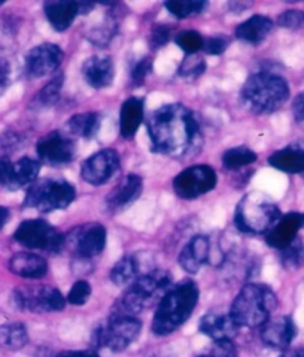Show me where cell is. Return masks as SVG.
<instances>
[{
  "label": "cell",
  "mask_w": 304,
  "mask_h": 357,
  "mask_svg": "<svg viewBox=\"0 0 304 357\" xmlns=\"http://www.w3.org/2000/svg\"><path fill=\"white\" fill-rule=\"evenodd\" d=\"M63 51L54 44H42L31 48L26 56V70L31 78H42L54 73L63 61Z\"/></svg>",
  "instance_id": "cell-14"
},
{
  "label": "cell",
  "mask_w": 304,
  "mask_h": 357,
  "mask_svg": "<svg viewBox=\"0 0 304 357\" xmlns=\"http://www.w3.org/2000/svg\"><path fill=\"white\" fill-rule=\"evenodd\" d=\"M9 269L18 277L39 280L47 275L48 264L44 257L35 253H17L9 260Z\"/></svg>",
  "instance_id": "cell-23"
},
{
  "label": "cell",
  "mask_w": 304,
  "mask_h": 357,
  "mask_svg": "<svg viewBox=\"0 0 304 357\" xmlns=\"http://www.w3.org/2000/svg\"><path fill=\"white\" fill-rule=\"evenodd\" d=\"M261 341L267 347L285 351L289 349L291 342L294 341L297 335V326L288 316H280L275 319H269L263 326H261Z\"/></svg>",
  "instance_id": "cell-15"
},
{
  "label": "cell",
  "mask_w": 304,
  "mask_h": 357,
  "mask_svg": "<svg viewBox=\"0 0 304 357\" xmlns=\"http://www.w3.org/2000/svg\"><path fill=\"white\" fill-rule=\"evenodd\" d=\"M216 180V172L211 166L197 165L186 167L175 176L173 190L181 199L191 201V199H197L214 190Z\"/></svg>",
  "instance_id": "cell-11"
},
{
  "label": "cell",
  "mask_w": 304,
  "mask_h": 357,
  "mask_svg": "<svg viewBox=\"0 0 304 357\" xmlns=\"http://www.w3.org/2000/svg\"><path fill=\"white\" fill-rule=\"evenodd\" d=\"M104 247H106V229L99 223L81 227L73 239V250L82 259L99 256Z\"/></svg>",
  "instance_id": "cell-16"
},
{
  "label": "cell",
  "mask_w": 304,
  "mask_h": 357,
  "mask_svg": "<svg viewBox=\"0 0 304 357\" xmlns=\"http://www.w3.org/2000/svg\"><path fill=\"white\" fill-rule=\"evenodd\" d=\"M257 160V154L248 146H236L230 149L223 155V165L230 171L240 169L248 165H253Z\"/></svg>",
  "instance_id": "cell-31"
},
{
  "label": "cell",
  "mask_w": 304,
  "mask_h": 357,
  "mask_svg": "<svg viewBox=\"0 0 304 357\" xmlns=\"http://www.w3.org/2000/svg\"><path fill=\"white\" fill-rule=\"evenodd\" d=\"M303 226V215L298 213H289L282 215L275 227L266 235V241L270 247L278 248L279 251L288 247L297 239L298 230Z\"/></svg>",
  "instance_id": "cell-18"
},
{
  "label": "cell",
  "mask_w": 304,
  "mask_h": 357,
  "mask_svg": "<svg viewBox=\"0 0 304 357\" xmlns=\"http://www.w3.org/2000/svg\"><path fill=\"white\" fill-rule=\"evenodd\" d=\"M211 255V243L205 235L194 236L179 255V265L185 272L197 274L200 268L209 260Z\"/></svg>",
  "instance_id": "cell-20"
},
{
  "label": "cell",
  "mask_w": 304,
  "mask_h": 357,
  "mask_svg": "<svg viewBox=\"0 0 304 357\" xmlns=\"http://www.w3.org/2000/svg\"><path fill=\"white\" fill-rule=\"evenodd\" d=\"M198 329L215 342H232L236 338L239 326L230 314L223 316V314L207 312L202 317Z\"/></svg>",
  "instance_id": "cell-17"
},
{
  "label": "cell",
  "mask_w": 304,
  "mask_h": 357,
  "mask_svg": "<svg viewBox=\"0 0 304 357\" xmlns=\"http://www.w3.org/2000/svg\"><path fill=\"white\" fill-rule=\"evenodd\" d=\"M271 29H273V21L269 17L253 15L237 26L236 36L246 44L258 45L271 33Z\"/></svg>",
  "instance_id": "cell-25"
},
{
  "label": "cell",
  "mask_w": 304,
  "mask_h": 357,
  "mask_svg": "<svg viewBox=\"0 0 304 357\" xmlns=\"http://www.w3.org/2000/svg\"><path fill=\"white\" fill-rule=\"evenodd\" d=\"M197 357H215V356L211 353V354H200V356H197Z\"/></svg>",
  "instance_id": "cell-50"
},
{
  "label": "cell",
  "mask_w": 304,
  "mask_h": 357,
  "mask_svg": "<svg viewBox=\"0 0 304 357\" xmlns=\"http://www.w3.org/2000/svg\"><path fill=\"white\" fill-rule=\"evenodd\" d=\"M169 36H170V30L167 27L160 26L154 29L151 33V48H160L166 45L167 40H169Z\"/></svg>",
  "instance_id": "cell-41"
},
{
  "label": "cell",
  "mask_w": 304,
  "mask_h": 357,
  "mask_svg": "<svg viewBox=\"0 0 304 357\" xmlns=\"http://www.w3.org/2000/svg\"><path fill=\"white\" fill-rule=\"evenodd\" d=\"M276 305L278 299L273 290L266 284L249 282L233 301L230 316L239 328H261L270 319Z\"/></svg>",
  "instance_id": "cell-4"
},
{
  "label": "cell",
  "mask_w": 304,
  "mask_h": 357,
  "mask_svg": "<svg viewBox=\"0 0 304 357\" xmlns=\"http://www.w3.org/2000/svg\"><path fill=\"white\" fill-rule=\"evenodd\" d=\"M10 172H13V162L8 157H0V185H6Z\"/></svg>",
  "instance_id": "cell-43"
},
{
  "label": "cell",
  "mask_w": 304,
  "mask_h": 357,
  "mask_svg": "<svg viewBox=\"0 0 304 357\" xmlns=\"http://www.w3.org/2000/svg\"><path fill=\"white\" fill-rule=\"evenodd\" d=\"M36 151L40 162L49 166H60L70 163L75 157L77 146L72 139L60 132H51L44 138H40Z\"/></svg>",
  "instance_id": "cell-13"
},
{
  "label": "cell",
  "mask_w": 304,
  "mask_h": 357,
  "mask_svg": "<svg viewBox=\"0 0 304 357\" xmlns=\"http://www.w3.org/2000/svg\"><path fill=\"white\" fill-rule=\"evenodd\" d=\"M14 239L27 248L48 251V253H58L66 243L65 236L56 227L40 218H31L21 223L15 230Z\"/></svg>",
  "instance_id": "cell-9"
},
{
  "label": "cell",
  "mask_w": 304,
  "mask_h": 357,
  "mask_svg": "<svg viewBox=\"0 0 304 357\" xmlns=\"http://www.w3.org/2000/svg\"><path fill=\"white\" fill-rule=\"evenodd\" d=\"M206 5L205 0H170L166 2V9L176 18H190L202 14Z\"/></svg>",
  "instance_id": "cell-32"
},
{
  "label": "cell",
  "mask_w": 304,
  "mask_h": 357,
  "mask_svg": "<svg viewBox=\"0 0 304 357\" xmlns=\"http://www.w3.org/2000/svg\"><path fill=\"white\" fill-rule=\"evenodd\" d=\"M289 98L288 82L275 73L259 72L249 77L242 89L243 105L254 114L278 111Z\"/></svg>",
  "instance_id": "cell-5"
},
{
  "label": "cell",
  "mask_w": 304,
  "mask_h": 357,
  "mask_svg": "<svg viewBox=\"0 0 304 357\" xmlns=\"http://www.w3.org/2000/svg\"><path fill=\"white\" fill-rule=\"evenodd\" d=\"M176 44L181 50H184L186 54H195L197 51L203 48L205 39L198 33L197 30H182L176 35Z\"/></svg>",
  "instance_id": "cell-34"
},
{
  "label": "cell",
  "mask_w": 304,
  "mask_h": 357,
  "mask_svg": "<svg viewBox=\"0 0 304 357\" xmlns=\"http://www.w3.org/2000/svg\"><path fill=\"white\" fill-rule=\"evenodd\" d=\"M61 86H63V77H58V78H54L52 81H49L47 86L38 93L36 100L42 105V107H49V105H54L60 98Z\"/></svg>",
  "instance_id": "cell-36"
},
{
  "label": "cell",
  "mask_w": 304,
  "mask_h": 357,
  "mask_svg": "<svg viewBox=\"0 0 304 357\" xmlns=\"http://www.w3.org/2000/svg\"><path fill=\"white\" fill-rule=\"evenodd\" d=\"M152 66H154L152 60L148 57H145L141 61L136 63V66L133 68V72H131V79L136 86H141V84L145 81V78L150 75L152 72Z\"/></svg>",
  "instance_id": "cell-39"
},
{
  "label": "cell",
  "mask_w": 304,
  "mask_h": 357,
  "mask_svg": "<svg viewBox=\"0 0 304 357\" xmlns=\"http://www.w3.org/2000/svg\"><path fill=\"white\" fill-rule=\"evenodd\" d=\"M228 48V39L224 36H212L205 39L203 50L207 52V54L212 56H219Z\"/></svg>",
  "instance_id": "cell-40"
},
{
  "label": "cell",
  "mask_w": 304,
  "mask_h": 357,
  "mask_svg": "<svg viewBox=\"0 0 304 357\" xmlns=\"http://www.w3.org/2000/svg\"><path fill=\"white\" fill-rule=\"evenodd\" d=\"M15 305L29 312L45 314L63 311L66 307V299L61 291L51 286H23L14 290Z\"/></svg>",
  "instance_id": "cell-10"
},
{
  "label": "cell",
  "mask_w": 304,
  "mask_h": 357,
  "mask_svg": "<svg viewBox=\"0 0 304 357\" xmlns=\"http://www.w3.org/2000/svg\"><path fill=\"white\" fill-rule=\"evenodd\" d=\"M56 357H100V356L96 351L82 350V351H63V353H58Z\"/></svg>",
  "instance_id": "cell-46"
},
{
  "label": "cell",
  "mask_w": 304,
  "mask_h": 357,
  "mask_svg": "<svg viewBox=\"0 0 304 357\" xmlns=\"http://www.w3.org/2000/svg\"><path fill=\"white\" fill-rule=\"evenodd\" d=\"M82 75L93 89H106L111 86L115 77L113 63L109 57L93 56L83 63Z\"/></svg>",
  "instance_id": "cell-21"
},
{
  "label": "cell",
  "mask_w": 304,
  "mask_h": 357,
  "mask_svg": "<svg viewBox=\"0 0 304 357\" xmlns=\"http://www.w3.org/2000/svg\"><path fill=\"white\" fill-rule=\"evenodd\" d=\"M278 24L280 27L291 29V30L304 27V10H297V9L285 10V13H282L278 17Z\"/></svg>",
  "instance_id": "cell-38"
},
{
  "label": "cell",
  "mask_w": 304,
  "mask_h": 357,
  "mask_svg": "<svg viewBox=\"0 0 304 357\" xmlns=\"http://www.w3.org/2000/svg\"><path fill=\"white\" fill-rule=\"evenodd\" d=\"M75 187L65 180L35 181L29 187L24 197V206L35 208L40 213H51L67 208L75 201Z\"/></svg>",
  "instance_id": "cell-7"
},
{
  "label": "cell",
  "mask_w": 304,
  "mask_h": 357,
  "mask_svg": "<svg viewBox=\"0 0 304 357\" xmlns=\"http://www.w3.org/2000/svg\"><path fill=\"white\" fill-rule=\"evenodd\" d=\"M9 82V65L8 61L0 59V91H3Z\"/></svg>",
  "instance_id": "cell-44"
},
{
  "label": "cell",
  "mask_w": 304,
  "mask_h": 357,
  "mask_svg": "<svg viewBox=\"0 0 304 357\" xmlns=\"http://www.w3.org/2000/svg\"><path fill=\"white\" fill-rule=\"evenodd\" d=\"M139 268V261L134 256H125L111 269V280L115 286L133 284L141 275H143Z\"/></svg>",
  "instance_id": "cell-29"
},
{
  "label": "cell",
  "mask_w": 304,
  "mask_h": 357,
  "mask_svg": "<svg viewBox=\"0 0 304 357\" xmlns=\"http://www.w3.org/2000/svg\"><path fill=\"white\" fill-rule=\"evenodd\" d=\"M120 171V155L118 153L106 149L100 150L96 154L83 162L81 167L82 180L91 185H102L106 184L112 176Z\"/></svg>",
  "instance_id": "cell-12"
},
{
  "label": "cell",
  "mask_w": 304,
  "mask_h": 357,
  "mask_svg": "<svg viewBox=\"0 0 304 357\" xmlns=\"http://www.w3.org/2000/svg\"><path fill=\"white\" fill-rule=\"evenodd\" d=\"M142 323L130 316H112L102 326L93 332L91 341L96 349H108L111 351H122L138 340Z\"/></svg>",
  "instance_id": "cell-8"
},
{
  "label": "cell",
  "mask_w": 304,
  "mask_h": 357,
  "mask_svg": "<svg viewBox=\"0 0 304 357\" xmlns=\"http://www.w3.org/2000/svg\"><path fill=\"white\" fill-rule=\"evenodd\" d=\"M206 69V63L202 57L188 54L179 66V75L186 79H197Z\"/></svg>",
  "instance_id": "cell-35"
},
{
  "label": "cell",
  "mask_w": 304,
  "mask_h": 357,
  "mask_svg": "<svg viewBox=\"0 0 304 357\" xmlns=\"http://www.w3.org/2000/svg\"><path fill=\"white\" fill-rule=\"evenodd\" d=\"M3 5V0H0V6H2Z\"/></svg>",
  "instance_id": "cell-51"
},
{
  "label": "cell",
  "mask_w": 304,
  "mask_h": 357,
  "mask_svg": "<svg viewBox=\"0 0 304 357\" xmlns=\"http://www.w3.org/2000/svg\"><path fill=\"white\" fill-rule=\"evenodd\" d=\"M172 289V275L167 271L151 269L141 275L124 296L118 301L113 316H130L150 308L155 302H160L167 291Z\"/></svg>",
  "instance_id": "cell-3"
},
{
  "label": "cell",
  "mask_w": 304,
  "mask_h": 357,
  "mask_svg": "<svg viewBox=\"0 0 304 357\" xmlns=\"http://www.w3.org/2000/svg\"><path fill=\"white\" fill-rule=\"evenodd\" d=\"M100 115L97 112L75 114L67 121V130L82 139H90L99 132Z\"/></svg>",
  "instance_id": "cell-28"
},
{
  "label": "cell",
  "mask_w": 304,
  "mask_h": 357,
  "mask_svg": "<svg viewBox=\"0 0 304 357\" xmlns=\"http://www.w3.org/2000/svg\"><path fill=\"white\" fill-rule=\"evenodd\" d=\"M93 6H94V3H91V2H78L79 14H88L93 9Z\"/></svg>",
  "instance_id": "cell-48"
},
{
  "label": "cell",
  "mask_w": 304,
  "mask_h": 357,
  "mask_svg": "<svg viewBox=\"0 0 304 357\" xmlns=\"http://www.w3.org/2000/svg\"><path fill=\"white\" fill-rule=\"evenodd\" d=\"M151 149L157 154L169 157H186L202 146L203 135L200 123L191 109L181 103L164 105L146 123Z\"/></svg>",
  "instance_id": "cell-1"
},
{
  "label": "cell",
  "mask_w": 304,
  "mask_h": 357,
  "mask_svg": "<svg viewBox=\"0 0 304 357\" xmlns=\"http://www.w3.org/2000/svg\"><path fill=\"white\" fill-rule=\"evenodd\" d=\"M200 298L194 281H182L173 286L159 302L152 320V332L157 337H166L179 329L193 316Z\"/></svg>",
  "instance_id": "cell-2"
},
{
  "label": "cell",
  "mask_w": 304,
  "mask_h": 357,
  "mask_svg": "<svg viewBox=\"0 0 304 357\" xmlns=\"http://www.w3.org/2000/svg\"><path fill=\"white\" fill-rule=\"evenodd\" d=\"M8 218H9V211L6 208L0 206V229L5 226V223L8 222Z\"/></svg>",
  "instance_id": "cell-49"
},
{
  "label": "cell",
  "mask_w": 304,
  "mask_h": 357,
  "mask_svg": "<svg viewBox=\"0 0 304 357\" xmlns=\"http://www.w3.org/2000/svg\"><path fill=\"white\" fill-rule=\"evenodd\" d=\"M90 296H91L90 282L86 280H79L72 286L67 295V302L72 303V305L79 307V305H83V303H87Z\"/></svg>",
  "instance_id": "cell-37"
},
{
  "label": "cell",
  "mask_w": 304,
  "mask_h": 357,
  "mask_svg": "<svg viewBox=\"0 0 304 357\" xmlns=\"http://www.w3.org/2000/svg\"><path fill=\"white\" fill-rule=\"evenodd\" d=\"M29 342V332L23 323H6L0 326V345L9 350H21Z\"/></svg>",
  "instance_id": "cell-30"
},
{
  "label": "cell",
  "mask_w": 304,
  "mask_h": 357,
  "mask_svg": "<svg viewBox=\"0 0 304 357\" xmlns=\"http://www.w3.org/2000/svg\"><path fill=\"white\" fill-rule=\"evenodd\" d=\"M45 15L49 24L57 31L67 30L77 15H79L78 2H67V0H57V2H47L44 5Z\"/></svg>",
  "instance_id": "cell-24"
},
{
  "label": "cell",
  "mask_w": 304,
  "mask_h": 357,
  "mask_svg": "<svg viewBox=\"0 0 304 357\" xmlns=\"http://www.w3.org/2000/svg\"><path fill=\"white\" fill-rule=\"evenodd\" d=\"M280 357H304V349L298 347V349H288L284 353H282Z\"/></svg>",
  "instance_id": "cell-47"
},
{
  "label": "cell",
  "mask_w": 304,
  "mask_h": 357,
  "mask_svg": "<svg viewBox=\"0 0 304 357\" xmlns=\"http://www.w3.org/2000/svg\"><path fill=\"white\" fill-rule=\"evenodd\" d=\"M280 264L288 271H296L304 264V243L296 239L284 250H280Z\"/></svg>",
  "instance_id": "cell-33"
},
{
  "label": "cell",
  "mask_w": 304,
  "mask_h": 357,
  "mask_svg": "<svg viewBox=\"0 0 304 357\" xmlns=\"http://www.w3.org/2000/svg\"><path fill=\"white\" fill-rule=\"evenodd\" d=\"M142 178L136 174H130L124 176L117 187L108 195L106 204L112 211H120V209L130 206L142 195Z\"/></svg>",
  "instance_id": "cell-19"
},
{
  "label": "cell",
  "mask_w": 304,
  "mask_h": 357,
  "mask_svg": "<svg viewBox=\"0 0 304 357\" xmlns=\"http://www.w3.org/2000/svg\"><path fill=\"white\" fill-rule=\"evenodd\" d=\"M269 165L287 174L304 175V144H292L269 157Z\"/></svg>",
  "instance_id": "cell-22"
},
{
  "label": "cell",
  "mask_w": 304,
  "mask_h": 357,
  "mask_svg": "<svg viewBox=\"0 0 304 357\" xmlns=\"http://www.w3.org/2000/svg\"><path fill=\"white\" fill-rule=\"evenodd\" d=\"M18 144H19V138L15 133H6L2 136V139H0V146L5 150L14 149V146H17Z\"/></svg>",
  "instance_id": "cell-45"
},
{
  "label": "cell",
  "mask_w": 304,
  "mask_h": 357,
  "mask_svg": "<svg viewBox=\"0 0 304 357\" xmlns=\"http://www.w3.org/2000/svg\"><path fill=\"white\" fill-rule=\"evenodd\" d=\"M143 100L130 98L122 103L120 114V132L124 139H130L138 132L143 121Z\"/></svg>",
  "instance_id": "cell-26"
},
{
  "label": "cell",
  "mask_w": 304,
  "mask_h": 357,
  "mask_svg": "<svg viewBox=\"0 0 304 357\" xmlns=\"http://www.w3.org/2000/svg\"><path fill=\"white\" fill-rule=\"evenodd\" d=\"M40 172V163L30 157H23L18 162L13 163V172L6 184L9 190H18L24 185H31Z\"/></svg>",
  "instance_id": "cell-27"
},
{
  "label": "cell",
  "mask_w": 304,
  "mask_h": 357,
  "mask_svg": "<svg viewBox=\"0 0 304 357\" xmlns=\"http://www.w3.org/2000/svg\"><path fill=\"white\" fill-rule=\"evenodd\" d=\"M280 217V209L273 202L257 193H250L237 204L234 225L243 234L267 235Z\"/></svg>",
  "instance_id": "cell-6"
},
{
  "label": "cell",
  "mask_w": 304,
  "mask_h": 357,
  "mask_svg": "<svg viewBox=\"0 0 304 357\" xmlns=\"http://www.w3.org/2000/svg\"><path fill=\"white\" fill-rule=\"evenodd\" d=\"M303 226H304V215H303Z\"/></svg>",
  "instance_id": "cell-52"
},
{
  "label": "cell",
  "mask_w": 304,
  "mask_h": 357,
  "mask_svg": "<svg viewBox=\"0 0 304 357\" xmlns=\"http://www.w3.org/2000/svg\"><path fill=\"white\" fill-rule=\"evenodd\" d=\"M292 114H294L296 123L301 129H304V93L298 94L294 103H292Z\"/></svg>",
  "instance_id": "cell-42"
}]
</instances>
